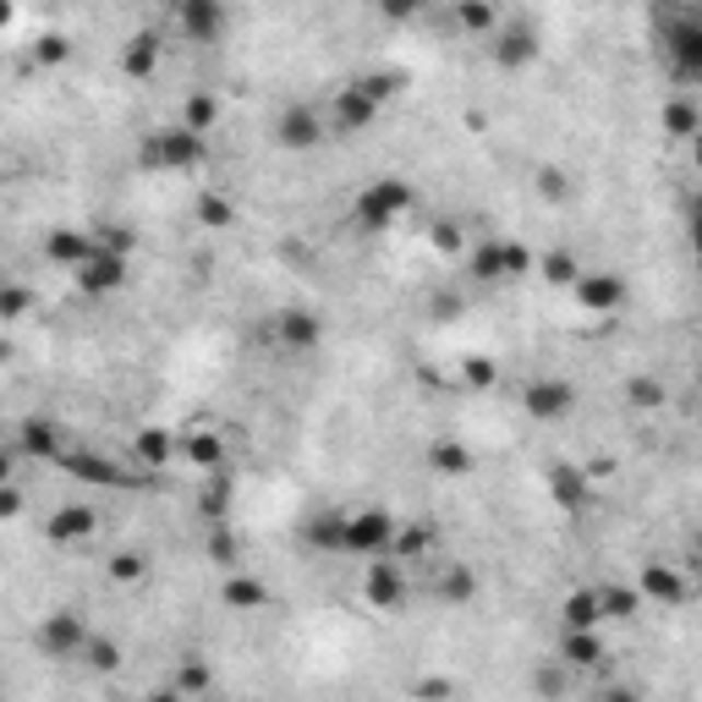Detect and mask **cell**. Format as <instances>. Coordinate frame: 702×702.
Wrapping results in <instances>:
<instances>
[{
    "label": "cell",
    "mask_w": 702,
    "mask_h": 702,
    "mask_svg": "<svg viewBox=\"0 0 702 702\" xmlns=\"http://www.w3.org/2000/svg\"><path fill=\"white\" fill-rule=\"evenodd\" d=\"M407 209H412V187H407L401 176H379V182H368L358 198H351V225L368 231V236H379V231H390Z\"/></svg>",
    "instance_id": "6da1fadb"
},
{
    "label": "cell",
    "mask_w": 702,
    "mask_h": 702,
    "mask_svg": "<svg viewBox=\"0 0 702 702\" xmlns=\"http://www.w3.org/2000/svg\"><path fill=\"white\" fill-rule=\"evenodd\" d=\"M664 56L680 83H702V7L664 12Z\"/></svg>",
    "instance_id": "7a4b0ae2"
},
{
    "label": "cell",
    "mask_w": 702,
    "mask_h": 702,
    "mask_svg": "<svg viewBox=\"0 0 702 702\" xmlns=\"http://www.w3.org/2000/svg\"><path fill=\"white\" fill-rule=\"evenodd\" d=\"M203 154H209V143L176 121V127H160V132L143 138L138 165L143 171H192V165H203Z\"/></svg>",
    "instance_id": "3957f363"
},
{
    "label": "cell",
    "mask_w": 702,
    "mask_h": 702,
    "mask_svg": "<svg viewBox=\"0 0 702 702\" xmlns=\"http://www.w3.org/2000/svg\"><path fill=\"white\" fill-rule=\"evenodd\" d=\"M396 533L401 522L390 511H351L346 516V554H368V560H385L396 549Z\"/></svg>",
    "instance_id": "277c9868"
},
{
    "label": "cell",
    "mask_w": 702,
    "mask_h": 702,
    "mask_svg": "<svg viewBox=\"0 0 702 702\" xmlns=\"http://www.w3.org/2000/svg\"><path fill=\"white\" fill-rule=\"evenodd\" d=\"M127 274H132V258L116 253V247H105V242L94 236V253H89V264L78 269V285H83L89 296H116V291L127 285Z\"/></svg>",
    "instance_id": "5b68a950"
},
{
    "label": "cell",
    "mask_w": 702,
    "mask_h": 702,
    "mask_svg": "<svg viewBox=\"0 0 702 702\" xmlns=\"http://www.w3.org/2000/svg\"><path fill=\"white\" fill-rule=\"evenodd\" d=\"M89 642H94V631H89V620H83L78 609H56V615H45V625H39L45 658H83Z\"/></svg>",
    "instance_id": "8992f818"
},
{
    "label": "cell",
    "mask_w": 702,
    "mask_h": 702,
    "mask_svg": "<svg viewBox=\"0 0 702 702\" xmlns=\"http://www.w3.org/2000/svg\"><path fill=\"white\" fill-rule=\"evenodd\" d=\"M324 138H329V127H324V116H318L313 105H285V110L274 116V143L291 149V154H307V149H318Z\"/></svg>",
    "instance_id": "52a82bcc"
},
{
    "label": "cell",
    "mask_w": 702,
    "mask_h": 702,
    "mask_svg": "<svg viewBox=\"0 0 702 702\" xmlns=\"http://www.w3.org/2000/svg\"><path fill=\"white\" fill-rule=\"evenodd\" d=\"M522 407H527L533 423H560V418L576 412V385L571 379H533L522 390Z\"/></svg>",
    "instance_id": "ba28073f"
},
{
    "label": "cell",
    "mask_w": 702,
    "mask_h": 702,
    "mask_svg": "<svg viewBox=\"0 0 702 702\" xmlns=\"http://www.w3.org/2000/svg\"><path fill=\"white\" fill-rule=\"evenodd\" d=\"M379 121V105L358 89V83H346L340 94H335V105H329V132L335 138H358V132H368Z\"/></svg>",
    "instance_id": "9c48e42d"
},
{
    "label": "cell",
    "mask_w": 702,
    "mask_h": 702,
    "mask_svg": "<svg viewBox=\"0 0 702 702\" xmlns=\"http://www.w3.org/2000/svg\"><path fill=\"white\" fill-rule=\"evenodd\" d=\"M571 291H576V307H582V313H593V318H609V313H620V307H625V280H620V274H609V269L582 274Z\"/></svg>",
    "instance_id": "30bf717a"
},
{
    "label": "cell",
    "mask_w": 702,
    "mask_h": 702,
    "mask_svg": "<svg viewBox=\"0 0 702 702\" xmlns=\"http://www.w3.org/2000/svg\"><path fill=\"white\" fill-rule=\"evenodd\" d=\"M225 23H231V12L220 7V0H182V7H176V28H182L192 45L220 39V34H225Z\"/></svg>",
    "instance_id": "8fae6325"
},
{
    "label": "cell",
    "mask_w": 702,
    "mask_h": 702,
    "mask_svg": "<svg viewBox=\"0 0 702 702\" xmlns=\"http://www.w3.org/2000/svg\"><path fill=\"white\" fill-rule=\"evenodd\" d=\"M324 340V324L313 307H280L274 313V346L280 351H313Z\"/></svg>",
    "instance_id": "7c38bea8"
},
{
    "label": "cell",
    "mask_w": 702,
    "mask_h": 702,
    "mask_svg": "<svg viewBox=\"0 0 702 702\" xmlns=\"http://www.w3.org/2000/svg\"><path fill=\"white\" fill-rule=\"evenodd\" d=\"M363 598L374 609H401L407 604V571H401V560H374L363 571Z\"/></svg>",
    "instance_id": "4fadbf2b"
},
{
    "label": "cell",
    "mask_w": 702,
    "mask_h": 702,
    "mask_svg": "<svg viewBox=\"0 0 702 702\" xmlns=\"http://www.w3.org/2000/svg\"><path fill=\"white\" fill-rule=\"evenodd\" d=\"M533 61H538V28H533V23H505V28L494 34V67L522 72V67H533Z\"/></svg>",
    "instance_id": "5bb4252c"
},
{
    "label": "cell",
    "mask_w": 702,
    "mask_h": 702,
    "mask_svg": "<svg viewBox=\"0 0 702 702\" xmlns=\"http://www.w3.org/2000/svg\"><path fill=\"white\" fill-rule=\"evenodd\" d=\"M67 472H72L78 483H94V489H132V472L116 467V461L100 456V451H72V456H67Z\"/></svg>",
    "instance_id": "9a60e30c"
},
{
    "label": "cell",
    "mask_w": 702,
    "mask_h": 702,
    "mask_svg": "<svg viewBox=\"0 0 702 702\" xmlns=\"http://www.w3.org/2000/svg\"><path fill=\"white\" fill-rule=\"evenodd\" d=\"M94 533H100V511L94 505H61L45 522V538L50 543H89Z\"/></svg>",
    "instance_id": "2e32d148"
},
{
    "label": "cell",
    "mask_w": 702,
    "mask_h": 702,
    "mask_svg": "<svg viewBox=\"0 0 702 702\" xmlns=\"http://www.w3.org/2000/svg\"><path fill=\"white\" fill-rule=\"evenodd\" d=\"M269 582H258V576H247V571H225V582H220V604L231 609V615H253V609H269Z\"/></svg>",
    "instance_id": "e0dca14e"
},
{
    "label": "cell",
    "mask_w": 702,
    "mask_h": 702,
    "mask_svg": "<svg viewBox=\"0 0 702 702\" xmlns=\"http://www.w3.org/2000/svg\"><path fill=\"white\" fill-rule=\"evenodd\" d=\"M89 253H94V231H67V225H61V231L45 236V264H61V269H72V274L89 264Z\"/></svg>",
    "instance_id": "ac0fdd59"
},
{
    "label": "cell",
    "mask_w": 702,
    "mask_h": 702,
    "mask_svg": "<svg viewBox=\"0 0 702 702\" xmlns=\"http://www.w3.org/2000/svg\"><path fill=\"white\" fill-rule=\"evenodd\" d=\"M636 593L653 598V604H664V609H675V604L686 598V576H680L675 565H658V560H653V565L636 571Z\"/></svg>",
    "instance_id": "d6986e66"
},
{
    "label": "cell",
    "mask_w": 702,
    "mask_h": 702,
    "mask_svg": "<svg viewBox=\"0 0 702 702\" xmlns=\"http://www.w3.org/2000/svg\"><path fill=\"white\" fill-rule=\"evenodd\" d=\"M132 451H138V461L143 467H171L176 456H182V434H171V429H138L132 434Z\"/></svg>",
    "instance_id": "ffe728a7"
},
{
    "label": "cell",
    "mask_w": 702,
    "mask_h": 702,
    "mask_svg": "<svg viewBox=\"0 0 702 702\" xmlns=\"http://www.w3.org/2000/svg\"><path fill=\"white\" fill-rule=\"evenodd\" d=\"M560 625H565V631H598V625H604L598 587H576V593H565V604H560Z\"/></svg>",
    "instance_id": "44dd1931"
},
{
    "label": "cell",
    "mask_w": 702,
    "mask_h": 702,
    "mask_svg": "<svg viewBox=\"0 0 702 702\" xmlns=\"http://www.w3.org/2000/svg\"><path fill=\"white\" fill-rule=\"evenodd\" d=\"M154 67H160V34H154V28H138V34L121 45V72H127V78H154Z\"/></svg>",
    "instance_id": "7402d4cb"
},
{
    "label": "cell",
    "mask_w": 702,
    "mask_h": 702,
    "mask_svg": "<svg viewBox=\"0 0 702 702\" xmlns=\"http://www.w3.org/2000/svg\"><path fill=\"white\" fill-rule=\"evenodd\" d=\"M182 456L198 467V472H225V440L214 429H192L182 434Z\"/></svg>",
    "instance_id": "603a6c76"
},
{
    "label": "cell",
    "mask_w": 702,
    "mask_h": 702,
    "mask_svg": "<svg viewBox=\"0 0 702 702\" xmlns=\"http://www.w3.org/2000/svg\"><path fill=\"white\" fill-rule=\"evenodd\" d=\"M56 451H61V434H56V423H45V418H28V423L17 429V456L50 461Z\"/></svg>",
    "instance_id": "cb8c5ba5"
},
{
    "label": "cell",
    "mask_w": 702,
    "mask_h": 702,
    "mask_svg": "<svg viewBox=\"0 0 702 702\" xmlns=\"http://www.w3.org/2000/svg\"><path fill=\"white\" fill-rule=\"evenodd\" d=\"M429 467H434L440 478H467V472L478 467V456H472L461 440H434V445H429Z\"/></svg>",
    "instance_id": "d4e9b609"
},
{
    "label": "cell",
    "mask_w": 702,
    "mask_h": 702,
    "mask_svg": "<svg viewBox=\"0 0 702 702\" xmlns=\"http://www.w3.org/2000/svg\"><path fill=\"white\" fill-rule=\"evenodd\" d=\"M658 127H664L669 138H680V143H697V138H702V110H697L691 100H669L664 116H658Z\"/></svg>",
    "instance_id": "484cf974"
},
{
    "label": "cell",
    "mask_w": 702,
    "mask_h": 702,
    "mask_svg": "<svg viewBox=\"0 0 702 702\" xmlns=\"http://www.w3.org/2000/svg\"><path fill=\"white\" fill-rule=\"evenodd\" d=\"M549 494L560 511H582L587 505V472L576 467H549Z\"/></svg>",
    "instance_id": "4316f807"
},
{
    "label": "cell",
    "mask_w": 702,
    "mask_h": 702,
    "mask_svg": "<svg viewBox=\"0 0 702 702\" xmlns=\"http://www.w3.org/2000/svg\"><path fill=\"white\" fill-rule=\"evenodd\" d=\"M434 598L440 604H472L478 598V571L472 565H445L440 582H434Z\"/></svg>",
    "instance_id": "83f0119b"
},
{
    "label": "cell",
    "mask_w": 702,
    "mask_h": 702,
    "mask_svg": "<svg viewBox=\"0 0 702 702\" xmlns=\"http://www.w3.org/2000/svg\"><path fill=\"white\" fill-rule=\"evenodd\" d=\"M560 658H565L571 669H593V664H604V642H598V631H565V636H560Z\"/></svg>",
    "instance_id": "f1b7e54d"
},
{
    "label": "cell",
    "mask_w": 702,
    "mask_h": 702,
    "mask_svg": "<svg viewBox=\"0 0 702 702\" xmlns=\"http://www.w3.org/2000/svg\"><path fill=\"white\" fill-rule=\"evenodd\" d=\"M533 691H538L543 702H565V697H571V664H565V658L538 664V669H533Z\"/></svg>",
    "instance_id": "f546056e"
},
{
    "label": "cell",
    "mask_w": 702,
    "mask_h": 702,
    "mask_svg": "<svg viewBox=\"0 0 702 702\" xmlns=\"http://www.w3.org/2000/svg\"><path fill=\"white\" fill-rule=\"evenodd\" d=\"M456 23H461L467 34H478V39H494V34H500V12L489 7V0H461V7H456Z\"/></svg>",
    "instance_id": "4dcf8cb0"
},
{
    "label": "cell",
    "mask_w": 702,
    "mask_h": 702,
    "mask_svg": "<svg viewBox=\"0 0 702 702\" xmlns=\"http://www.w3.org/2000/svg\"><path fill=\"white\" fill-rule=\"evenodd\" d=\"M198 511H203L209 527L225 522V511H231V472H209V483H203V494H198Z\"/></svg>",
    "instance_id": "1f68e13d"
},
{
    "label": "cell",
    "mask_w": 702,
    "mask_h": 702,
    "mask_svg": "<svg viewBox=\"0 0 702 702\" xmlns=\"http://www.w3.org/2000/svg\"><path fill=\"white\" fill-rule=\"evenodd\" d=\"M182 697H203L209 686H214V675H209V664H203V653H187V658H176V680H171Z\"/></svg>",
    "instance_id": "d6a6232c"
},
{
    "label": "cell",
    "mask_w": 702,
    "mask_h": 702,
    "mask_svg": "<svg viewBox=\"0 0 702 702\" xmlns=\"http://www.w3.org/2000/svg\"><path fill=\"white\" fill-rule=\"evenodd\" d=\"M214 121H220V100H214V94H203V89H198V94H187V105H182V127L203 138Z\"/></svg>",
    "instance_id": "836d02e7"
},
{
    "label": "cell",
    "mask_w": 702,
    "mask_h": 702,
    "mask_svg": "<svg viewBox=\"0 0 702 702\" xmlns=\"http://www.w3.org/2000/svg\"><path fill=\"white\" fill-rule=\"evenodd\" d=\"M538 274H543L549 285H576V280H582V264H576L571 247H554V253L538 258Z\"/></svg>",
    "instance_id": "e575fe53"
},
{
    "label": "cell",
    "mask_w": 702,
    "mask_h": 702,
    "mask_svg": "<svg viewBox=\"0 0 702 702\" xmlns=\"http://www.w3.org/2000/svg\"><path fill=\"white\" fill-rule=\"evenodd\" d=\"M302 538H307L313 549H335V554H346V516H313V522L302 527Z\"/></svg>",
    "instance_id": "d590c367"
},
{
    "label": "cell",
    "mask_w": 702,
    "mask_h": 702,
    "mask_svg": "<svg viewBox=\"0 0 702 702\" xmlns=\"http://www.w3.org/2000/svg\"><path fill=\"white\" fill-rule=\"evenodd\" d=\"M598 604H604V620H636V609H642V593H636V587H620V582H609V587H598Z\"/></svg>",
    "instance_id": "8d00e7d4"
},
{
    "label": "cell",
    "mask_w": 702,
    "mask_h": 702,
    "mask_svg": "<svg viewBox=\"0 0 702 702\" xmlns=\"http://www.w3.org/2000/svg\"><path fill=\"white\" fill-rule=\"evenodd\" d=\"M192 214H198V225H209V231H225V225H236V203H231L225 192H203V198L192 203Z\"/></svg>",
    "instance_id": "74e56055"
},
{
    "label": "cell",
    "mask_w": 702,
    "mask_h": 702,
    "mask_svg": "<svg viewBox=\"0 0 702 702\" xmlns=\"http://www.w3.org/2000/svg\"><path fill=\"white\" fill-rule=\"evenodd\" d=\"M625 401H631L636 412H658V407L669 401V390H664V379H653V374H636V379H625Z\"/></svg>",
    "instance_id": "f35d334b"
},
{
    "label": "cell",
    "mask_w": 702,
    "mask_h": 702,
    "mask_svg": "<svg viewBox=\"0 0 702 702\" xmlns=\"http://www.w3.org/2000/svg\"><path fill=\"white\" fill-rule=\"evenodd\" d=\"M472 274H478V280H505V242L472 247Z\"/></svg>",
    "instance_id": "ab89813d"
},
{
    "label": "cell",
    "mask_w": 702,
    "mask_h": 702,
    "mask_svg": "<svg viewBox=\"0 0 702 702\" xmlns=\"http://www.w3.org/2000/svg\"><path fill=\"white\" fill-rule=\"evenodd\" d=\"M203 549H209V560H214L220 571H236V538H231V527H225V522H214V527H209Z\"/></svg>",
    "instance_id": "60d3db41"
},
{
    "label": "cell",
    "mask_w": 702,
    "mask_h": 702,
    "mask_svg": "<svg viewBox=\"0 0 702 702\" xmlns=\"http://www.w3.org/2000/svg\"><path fill=\"white\" fill-rule=\"evenodd\" d=\"M358 89H363V94H368V100L385 110V105L401 94V78H396V72H368V78H358Z\"/></svg>",
    "instance_id": "b9f144b4"
},
{
    "label": "cell",
    "mask_w": 702,
    "mask_h": 702,
    "mask_svg": "<svg viewBox=\"0 0 702 702\" xmlns=\"http://www.w3.org/2000/svg\"><path fill=\"white\" fill-rule=\"evenodd\" d=\"M83 658H89V669H100V675H116V669H121V647H116L110 636H94V642L83 647Z\"/></svg>",
    "instance_id": "7bdbcfd3"
},
{
    "label": "cell",
    "mask_w": 702,
    "mask_h": 702,
    "mask_svg": "<svg viewBox=\"0 0 702 702\" xmlns=\"http://www.w3.org/2000/svg\"><path fill=\"white\" fill-rule=\"evenodd\" d=\"M143 571H149V560L138 554V549H121V554H110V582H143Z\"/></svg>",
    "instance_id": "ee69618b"
},
{
    "label": "cell",
    "mask_w": 702,
    "mask_h": 702,
    "mask_svg": "<svg viewBox=\"0 0 702 702\" xmlns=\"http://www.w3.org/2000/svg\"><path fill=\"white\" fill-rule=\"evenodd\" d=\"M429 247L445 253V258H456V253H461V225H456V220H434V225H429Z\"/></svg>",
    "instance_id": "f6af8a7d"
},
{
    "label": "cell",
    "mask_w": 702,
    "mask_h": 702,
    "mask_svg": "<svg viewBox=\"0 0 702 702\" xmlns=\"http://www.w3.org/2000/svg\"><path fill=\"white\" fill-rule=\"evenodd\" d=\"M461 379H467V390H494L500 385V368L489 358H467L461 363Z\"/></svg>",
    "instance_id": "bcb514c9"
},
{
    "label": "cell",
    "mask_w": 702,
    "mask_h": 702,
    "mask_svg": "<svg viewBox=\"0 0 702 702\" xmlns=\"http://www.w3.org/2000/svg\"><path fill=\"white\" fill-rule=\"evenodd\" d=\"M429 543H434L429 522H412V527H401V533H396V560H407V554H423Z\"/></svg>",
    "instance_id": "7dc6e473"
},
{
    "label": "cell",
    "mask_w": 702,
    "mask_h": 702,
    "mask_svg": "<svg viewBox=\"0 0 702 702\" xmlns=\"http://www.w3.org/2000/svg\"><path fill=\"white\" fill-rule=\"evenodd\" d=\"M28 302H34V291H28V285H17V280H12V285H0V318H23V313H28Z\"/></svg>",
    "instance_id": "c3c4849f"
},
{
    "label": "cell",
    "mask_w": 702,
    "mask_h": 702,
    "mask_svg": "<svg viewBox=\"0 0 702 702\" xmlns=\"http://www.w3.org/2000/svg\"><path fill=\"white\" fill-rule=\"evenodd\" d=\"M527 269H538V253L522 247V242H505V280H516V274H527Z\"/></svg>",
    "instance_id": "681fc988"
},
{
    "label": "cell",
    "mask_w": 702,
    "mask_h": 702,
    "mask_svg": "<svg viewBox=\"0 0 702 702\" xmlns=\"http://www.w3.org/2000/svg\"><path fill=\"white\" fill-rule=\"evenodd\" d=\"M538 192H543L549 203H565V198H571V176H565V171H538Z\"/></svg>",
    "instance_id": "f907efd6"
},
{
    "label": "cell",
    "mask_w": 702,
    "mask_h": 702,
    "mask_svg": "<svg viewBox=\"0 0 702 702\" xmlns=\"http://www.w3.org/2000/svg\"><path fill=\"white\" fill-rule=\"evenodd\" d=\"M34 56H39V61H45V67H61V61H67V56H72V45H67V34H45V39H39V50H34Z\"/></svg>",
    "instance_id": "816d5d0a"
},
{
    "label": "cell",
    "mask_w": 702,
    "mask_h": 702,
    "mask_svg": "<svg viewBox=\"0 0 702 702\" xmlns=\"http://www.w3.org/2000/svg\"><path fill=\"white\" fill-rule=\"evenodd\" d=\"M94 236H100L105 247H116V253H127V258H132V247H138V236H132V231H121V225H100Z\"/></svg>",
    "instance_id": "f5cc1de1"
},
{
    "label": "cell",
    "mask_w": 702,
    "mask_h": 702,
    "mask_svg": "<svg viewBox=\"0 0 702 702\" xmlns=\"http://www.w3.org/2000/svg\"><path fill=\"white\" fill-rule=\"evenodd\" d=\"M418 697L423 702H445L451 697V680H418Z\"/></svg>",
    "instance_id": "db71d44e"
},
{
    "label": "cell",
    "mask_w": 702,
    "mask_h": 702,
    "mask_svg": "<svg viewBox=\"0 0 702 702\" xmlns=\"http://www.w3.org/2000/svg\"><path fill=\"white\" fill-rule=\"evenodd\" d=\"M456 313H461V296H440L434 302V318H456Z\"/></svg>",
    "instance_id": "11a10c76"
},
{
    "label": "cell",
    "mask_w": 702,
    "mask_h": 702,
    "mask_svg": "<svg viewBox=\"0 0 702 702\" xmlns=\"http://www.w3.org/2000/svg\"><path fill=\"white\" fill-rule=\"evenodd\" d=\"M143 702H187V697H182V691H176V686H160V691H149V697H143Z\"/></svg>",
    "instance_id": "9f6ffc18"
},
{
    "label": "cell",
    "mask_w": 702,
    "mask_h": 702,
    "mask_svg": "<svg viewBox=\"0 0 702 702\" xmlns=\"http://www.w3.org/2000/svg\"><path fill=\"white\" fill-rule=\"evenodd\" d=\"M604 702H642V697H636L631 686H609V691H604Z\"/></svg>",
    "instance_id": "6f0895ef"
},
{
    "label": "cell",
    "mask_w": 702,
    "mask_h": 702,
    "mask_svg": "<svg viewBox=\"0 0 702 702\" xmlns=\"http://www.w3.org/2000/svg\"><path fill=\"white\" fill-rule=\"evenodd\" d=\"M23 511V494L17 489H7V500H0V516H17Z\"/></svg>",
    "instance_id": "680465c9"
},
{
    "label": "cell",
    "mask_w": 702,
    "mask_h": 702,
    "mask_svg": "<svg viewBox=\"0 0 702 702\" xmlns=\"http://www.w3.org/2000/svg\"><path fill=\"white\" fill-rule=\"evenodd\" d=\"M691 247L702 253V203H697V214H691Z\"/></svg>",
    "instance_id": "91938a15"
},
{
    "label": "cell",
    "mask_w": 702,
    "mask_h": 702,
    "mask_svg": "<svg viewBox=\"0 0 702 702\" xmlns=\"http://www.w3.org/2000/svg\"><path fill=\"white\" fill-rule=\"evenodd\" d=\"M691 160H697V176H702V138L691 143Z\"/></svg>",
    "instance_id": "94428289"
},
{
    "label": "cell",
    "mask_w": 702,
    "mask_h": 702,
    "mask_svg": "<svg viewBox=\"0 0 702 702\" xmlns=\"http://www.w3.org/2000/svg\"><path fill=\"white\" fill-rule=\"evenodd\" d=\"M697 269H702V253H697Z\"/></svg>",
    "instance_id": "6125c7cd"
}]
</instances>
